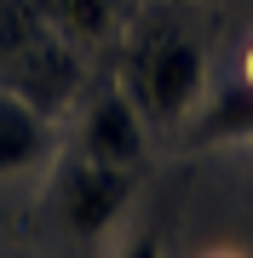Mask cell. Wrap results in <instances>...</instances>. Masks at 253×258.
I'll return each mask as SVG.
<instances>
[{
  "label": "cell",
  "instance_id": "cell-2",
  "mask_svg": "<svg viewBox=\"0 0 253 258\" xmlns=\"http://www.w3.org/2000/svg\"><path fill=\"white\" fill-rule=\"evenodd\" d=\"M132 178L138 172H115V166H98L86 155H69L64 172H58V212L75 235H104L115 218H121Z\"/></svg>",
  "mask_w": 253,
  "mask_h": 258
},
{
  "label": "cell",
  "instance_id": "cell-4",
  "mask_svg": "<svg viewBox=\"0 0 253 258\" xmlns=\"http://www.w3.org/2000/svg\"><path fill=\"white\" fill-rule=\"evenodd\" d=\"M46 155H52L46 115L29 98H18V92H0V178L29 172V166H40Z\"/></svg>",
  "mask_w": 253,
  "mask_h": 258
},
{
  "label": "cell",
  "instance_id": "cell-1",
  "mask_svg": "<svg viewBox=\"0 0 253 258\" xmlns=\"http://www.w3.org/2000/svg\"><path fill=\"white\" fill-rule=\"evenodd\" d=\"M127 98L150 120H178L201 103V46L184 29L150 23L127 52Z\"/></svg>",
  "mask_w": 253,
  "mask_h": 258
},
{
  "label": "cell",
  "instance_id": "cell-6",
  "mask_svg": "<svg viewBox=\"0 0 253 258\" xmlns=\"http://www.w3.org/2000/svg\"><path fill=\"white\" fill-rule=\"evenodd\" d=\"M115 258H161V241H156V235H132Z\"/></svg>",
  "mask_w": 253,
  "mask_h": 258
},
{
  "label": "cell",
  "instance_id": "cell-3",
  "mask_svg": "<svg viewBox=\"0 0 253 258\" xmlns=\"http://www.w3.org/2000/svg\"><path fill=\"white\" fill-rule=\"evenodd\" d=\"M75 155L115 166V172H138L144 166V115L127 92H104L81 120V149Z\"/></svg>",
  "mask_w": 253,
  "mask_h": 258
},
{
  "label": "cell",
  "instance_id": "cell-5",
  "mask_svg": "<svg viewBox=\"0 0 253 258\" xmlns=\"http://www.w3.org/2000/svg\"><path fill=\"white\" fill-rule=\"evenodd\" d=\"M225 132H236V138H253V86H236L225 103H213V115L196 126V138H201V144H213V138H225Z\"/></svg>",
  "mask_w": 253,
  "mask_h": 258
}]
</instances>
